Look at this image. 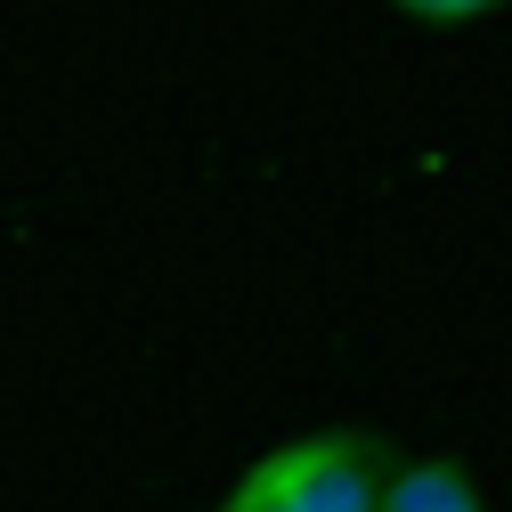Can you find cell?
<instances>
[{"label":"cell","instance_id":"obj_1","mask_svg":"<svg viewBox=\"0 0 512 512\" xmlns=\"http://www.w3.org/2000/svg\"><path fill=\"white\" fill-rule=\"evenodd\" d=\"M382 480H391V447L358 423H326L252 456L212 512H374Z\"/></svg>","mask_w":512,"mask_h":512},{"label":"cell","instance_id":"obj_2","mask_svg":"<svg viewBox=\"0 0 512 512\" xmlns=\"http://www.w3.org/2000/svg\"><path fill=\"white\" fill-rule=\"evenodd\" d=\"M374 512H488V496L456 464H399L391 480H382Z\"/></svg>","mask_w":512,"mask_h":512},{"label":"cell","instance_id":"obj_3","mask_svg":"<svg viewBox=\"0 0 512 512\" xmlns=\"http://www.w3.org/2000/svg\"><path fill=\"white\" fill-rule=\"evenodd\" d=\"M382 9H399L407 25H488L512 0H382Z\"/></svg>","mask_w":512,"mask_h":512}]
</instances>
